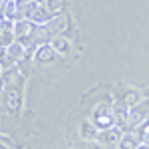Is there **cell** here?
Instances as JSON below:
<instances>
[{"label": "cell", "mask_w": 149, "mask_h": 149, "mask_svg": "<svg viewBox=\"0 0 149 149\" xmlns=\"http://www.w3.org/2000/svg\"><path fill=\"white\" fill-rule=\"evenodd\" d=\"M38 28L30 20H16L14 22V38L24 48H36L38 46Z\"/></svg>", "instance_id": "1"}, {"label": "cell", "mask_w": 149, "mask_h": 149, "mask_svg": "<svg viewBox=\"0 0 149 149\" xmlns=\"http://www.w3.org/2000/svg\"><path fill=\"white\" fill-rule=\"evenodd\" d=\"M111 107H113V103L102 102L92 111V123L95 125L97 131L107 129V127H113V111H111Z\"/></svg>", "instance_id": "2"}, {"label": "cell", "mask_w": 149, "mask_h": 149, "mask_svg": "<svg viewBox=\"0 0 149 149\" xmlns=\"http://www.w3.org/2000/svg\"><path fill=\"white\" fill-rule=\"evenodd\" d=\"M147 121V100H139L133 107L127 109V123H129V131H135L139 123Z\"/></svg>", "instance_id": "3"}, {"label": "cell", "mask_w": 149, "mask_h": 149, "mask_svg": "<svg viewBox=\"0 0 149 149\" xmlns=\"http://www.w3.org/2000/svg\"><path fill=\"white\" fill-rule=\"evenodd\" d=\"M119 137H121V131H119L117 127H107V129L97 131L95 141H97L103 149H115V145H117Z\"/></svg>", "instance_id": "4"}, {"label": "cell", "mask_w": 149, "mask_h": 149, "mask_svg": "<svg viewBox=\"0 0 149 149\" xmlns=\"http://www.w3.org/2000/svg\"><path fill=\"white\" fill-rule=\"evenodd\" d=\"M66 26H68V20H66V16H54L50 22H46L42 28H44V32H46L48 40H52L54 36H60L64 30H66Z\"/></svg>", "instance_id": "5"}, {"label": "cell", "mask_w": 149, "mask_h": 149, "mask_svg": "<svg viewBox=\"0 0 149 149\" xmlns=\"http://www.w3.org/2000/svg\"><path fill=\"white\" fill-rule=\"evenodd\" d=\"M139 100H141V95H139L137 90L125 88V90H121V92L117 93V103H115V105H121V107L129 109V107H133Z\"/></svg>", "instance_id": "6"}, {"label": "cell", "mask_w": 149, "mask_h": 149, "mask_svg": "<svg viewBox=\"0 0 149 149\" xmlns=\"http://www.w3.org/2000/svg\"><path fill=\"white\" fill-rule=\"evenodd\" d=\"M58 58V54L52 50L50 44H40V46L34 48V60L38 64H50Z\"/></svg>", "instance_id": "7"}, {"label": "cell", "mask_w": 149, "mask_h": 149, "mask_svg": "<svg viewBox=\"0 0 149 149\" xmlns=\"http://www.w3.org/2000/svg\"><path fill=\"white\" fill-rule=\"evenodd\" d=\"M14 22L10 20H0V46L8 48L14 42Z\"/></svg>", "instance_id": "8"}, {"label": "cell", "mask_w": 149, "mask_h": 149, "mask_svg": "<svg viewBox=\"0 0 149 149\" xmlns=\"http://www.w3.org/2000/svg\"><path fill=\"white\" fill-rule=\"evenodd\" d=\"M4 102L8 109H16L20 105V97H22V90L20 86H10V88H4Z\"/></svg>", "instance_id": "9"}, {"label": "cell", "mask_w": 149, "mask_h": 149, "mask_svg": "<svg viewBox=\"0 0 149 149\" xmlns=\"http://www.w3.org/2000/svg\"><path fill=\"white\" fill-rule=\"evenodd\" d=\"M52 18H54V14H52V12H48L46 8H44V4H38V6L34 8V12L30 14V18H28V20H30V22H34L36 26H44V24L50 22Z\"/></svg>", "instance_id": "10"}, {"label": "cell", "mask_w": 149, "mask_h": 149, "mask_svg": "<svg viewBox=\"0 0 149 149\" xmlns=\"http://www.w3.org/2000/svg\"><path fill=\"white\" fill-rule=\"evenodd\" d=\"M50 46H52V50L56 52V54H60V56H66V54H70L72 52V44L68 42V38H64V36H54L50 42H48Z\"/></svg>", "instance_id": "11"}, {"label": "cell", "mask_w": 149, "mask_h": 149, "mask_svg": "<svg viewBox=\"0 0 149 149\" xmlns=\"http://www.w3.org/2000/svg\"><path fill=\"white\" fill-rule=\"evenodd\" d=\"M137 145H139V141L135 137V133L133 131H123L119 141H117V145H115V149H135Z\"/></svg>", "instance_id": "12"}, {"label": "cell", "mask_w": 149, "mask_h": 149, "mask_svg": "<svg viewBox=\"0 0 149 149\" xmlns=\"http://www.w3.org/2000/svg\"><path fill=\"white\" fill-rule=\"evenodd\" d=\"M80 135H81L84 139H88V141H93V139H95V135H97V129H95V125H93L90 119L81 121V125H80Z\"/></svg>", "instance_id": "13"}, {"label": "cell", "mask_w": 149, "mask_h": 149, "mask_svg": "<svg viewBox=\"0 0 149 149\" xmlns=\"http://www.w3.org/2000/svg\"><path fill=\"white\" fill-rule=\"evenodd\" d=\"M6 50H8V54H10L16 62H20V60H24V58H26V48H24L20 42H16V40H14V42H12Z\"/></svg>", "instance_id": "14"}, {"label": "cell", "mask_w": 149, "mask_h": 149, "mask_svg": "<svg viewBox=\"0 0 149 149\" xmlns=\"http://www.w3.org/2000/svg\"><path fill=\"white\" fill-rule=\"evenodd\" d=\"M135 137H137L139 143H147L149 141V129H147V121H143V123H139L137 127H135Z\"/></svg>", "instance_id": "15"}, {"label": "cell", "mask_w": 149, "mask_h": 149, "mask_svg": "<svg viewBox=\"0 0 149 149\" xmlns=\"http://www.w3.org/2000/svg\"><path fill=\"white\" fill-rule=\"evenodd\" d=\"M42 4H44V8L48 12H52L54 16H58L60 10H62V6H64V0H44Z\"/></svg>", "instance_id": "16"}, {"label": "cell", "mask_w": 149, "mask_h": 149, "mask_svg": "<svg viewBox=\"0 0 149 149\" xmlns=\"http://www.w3.org/2000/svg\"><path fill=\"white\" fill-rule=\"evenodd\" d=\"M90 149H103V147L100 145V143H92V145H90Z\"/></svg>", "instance_id": "17"}, {"label": "cell", "mask_w": 149, "mask_h": 149, "mask_svg": "<svg viewBox=\"0 0 149 149\" xmlns=\"http://www.w3.org/2000/svg\"><path fill=\"white\" fill-rule=\"evenodd\" d=\"M135 149H149V145H147V143H139Z\"/></svg>", "instance_id": "18"}, {"label": "cell", "mask_w": 149, "mask_h": 149, "mask_svg": "<svg viewBox=\"0 0 149 149\" xmlns=\"http://www.w3.org/2000/svg\"><path fill=\"white\" fill-rule=\"evenodd\" d=\"M0 149H8V147H6V145H2V143H0Z\"/></svg>", "instance_id": "19"}, {"label": "cell", "mask_w": 149, "mask_h": 149, "mask_svg": "<svg viewBox=\"0 0 149 149\" xmlns=\"http://www.w3.org/2000/svg\"><path fill=\"white\" fill-rule=\"evenodd\" d=\"M0 100H2V90H0Z\"/></svg>", "instance_id": "20"}, {"label": "cell", "mask_w": 149, "mask_h": 149, "mask_svg": "<svg viewBox=\"0 0 149 149\" xmlns=\"http://www.w3.org/2000/svg\"><path fill=\"white\" fill-rule=\"evenodd\" d=\"M0 76H2V68H0Z\"/></svg>", "instance_id": "21"}]
</instances>
